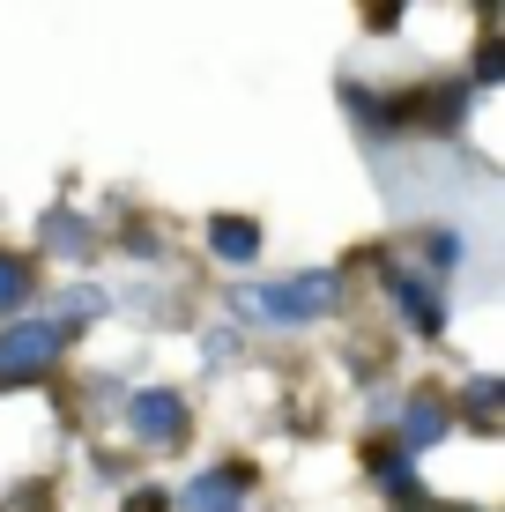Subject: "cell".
I'll list each match as a JSON object with an SVG mask.
<instances>
[{"instance_id": "cell-1", "label": "cell", "mask_w": 505, "mask_h": 512, "mask_svg": "<svg viewBox=\"0 0 505 512\" xmlns=\"http://www.w3.org/2000/svg\"><path fill=\"white\" fill-rule=\"evenodd\" d=\"M67 349V327L60 320H30V327H8L0 334V386H15V379H38L52 357Z\"/></svg>"}, {"instance_id": "cell-2", "label": "cell", "mask_w": 505, "mask_h": 512, "mask_svg": "<svg viewBox=\"0 0 505 512\" xmlns=\"http://www.w3.org/2000/svg\"><path fill=\"white\" fill-rule=\"evenodd\" d=\"M327 305H335V275H298V282H260V290H246V312H268V320H312Z\"/></svg>"}, {"instance_id": "cell-3", "label": "cell", "mask_w": 505, "mask_h": 512, "mask_svg": "<svg viewBox=\"0 0 505 512\" xmlns=\"http://www.w3.org/2000/svg\"><path fill=\"white\" fill-rule=\"evenodd\" d=\"M179 512H246V475L238 468H216V475H194L186 483Z\"/></svg>"}, {"instance_id": "cell-4", "label": "cell", "mask_w": 505, "mask_h": 512, "mask_svg": "<svg viewBox=\"0 0 505 512\" xmlns=\"http://www.w3.org/2000/svg\"><path fill=\"white\" fill-rule=\"evenodd\" d=\"M134 431H142L149 446H179V438H186L179 394H142V401H134Z\"/></svg>"}, {"instance_id": "cell-5", "label": "cell", "mask_w": 505, "mask_h": 512, "mask_svg": "<svg viewBox=\"0 0 505 512\" xmlns=\"http://www.w3.org/2000/svg\"><path fill=\"white\" fill-rule=\"evenodd\" d=\"M439 431H446V401L439 394H416L409 416H402V446H431Z\"/></svg>"}, {"instance_id": "cell-6", "label": "cell", "mask_w": 505, "mask_h": 512, "mask_svg": "<svg viewBox=\"0 0 505 512\" xmlns=\"http://www.w3.org/2000/svg\"><path fill=\"white\" fill-rule=\"evenodd\" d=\"M394 297H402V312L416 320V334H439V327H446V320H439V297H431L416 275H394Z\"/></svg>"}, {"instance_id": "cell-7", "label": "cell", "mask_w": 505, "mask_h": 512, "mask_svg": "<svg viewBox=\"0 0 505 512\" xmlns=\"http://www.w3.org/2000/svg\"><path fill=\"white\" fill-rule=\"evenodd\" d=\"M208 245H216L223 260H253V253H260V223H246V216H223L216 231H208Z\"/></svg>"}, {"instance_id": "cell-8", "label": "cell", "mask_w": 505, "mask_h": 512, "mask_svg": "<svg viewBox=\"0 0 505 512\" xmlns=\"http://www.w3.org/2000/svg\"><path fill=\"white\" fill-rule=\"evenodd\" d=\"M23 297H30V268L15 253H0V312H15Z\"/></svg>"}, {"instance_id": "cell-9", "label": "cell", "mask_w": 505, "mask_h": 512, "mask_svg": "<svg viewBox=\"0 0 505 512\" xmlns=\"http://www.w3.org/2000/svg\"><path fill=\"white\" fill-rule=\"evenodd\" d=\"M45 238L60 245V253H82V245H90V238H82V223H75V216H52V223H45Z\"/></svg>"}, {"instance_id": "cell-10", "label": "cell", "mask_w": 505, "mask_h": 512, "mask_svg": "<svg viewBox=\"0 0 505 512\" xmlns=\"http://www.w3.org/2000/svg\"><path fill=\"white\" fill-rule=\"evenodd\" d=\"M468 409L491 416V409H498V379H476V386H468Z\"/></svg>"}, {"instance_id": "cell-11", "label": "cell", "mask_w": 505, "mask_h": 512, "mask_svg": "<svg viewBox=\"0 0 505 512\" xmlns=\"http://www.w3.org/2000/svg\"><path fill=\"white\" fill-rule=\"evenodd\" d=\"M127 512H171V505L156 498V490H134V498H127Z\"/></svg>"}]
</instances>
